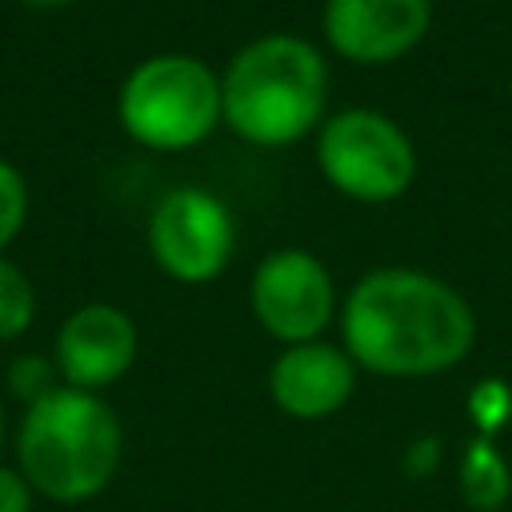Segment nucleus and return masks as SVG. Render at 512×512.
<instances>
[{
  "label": "nucleus",
  "mask_w": 512,
  "mask_h": 512,
  "mask_svg": "<svg viewBox=\"0 0 512 512\" xmlns=\"http://www.w3.org/2000/svg\"><path fill=\"white\" fill-rule=\"evenodd\" d=\"M120 420L80 388H52L24 408L16 432V460L36 496L56 504H84L100 496L120 468Z\"/></svg>",
  "instance_id": "obj_2"
},
{
  "label": "nucleus",
  "mask_w": 512,
  "mask_h": 512,
  "mask_svg": "<svg viewBox=\"0 0 512 512\" xmlns=\"http://www.w3.org/2000/svg\"><path fill=\"white\" fill-rule=\"evenodd\" d=\"M352 384H356L352 356L332 344H316V340L288 344V352H280L268 372L276 408L296 420L332 416L352 396Z\"/></svg>",
  "instance_id": "obj_10"
},
{
  "label": "nucleus",
  "mask_w": 512,
  "mask_h": 512,
  "mask_svg": "<svg viewBox=\"0 0 512 512\" xmlns=\"http://www.w3.org/2000/svg\"><path fill=\"white\" fill-rule=\"evenodd\" d=\"M32 312H36V292L28 276L16 264L0 260V340L20 336L32 324Z\"/></svg>",
  "instance_id": "obj_12"
},
{
  "label": "nucleus",
  "mask_w": 512,
  "mask_h": 512,
  "mask_svg": "<svg viewBox=\"0 0 512 512\" xmlns=\"http://www.w3.org/2000/svg\"><path fill=\"white\" fill-rule=\"evenodd\" d=\"M476 320L456 288L416 268L368 272L344 304L348 356L380 376H432L460 364Z\"/></svg>",
  "instance_id": "obj_1"
},
{
  "label": "nucleus",
  "mask_w": 512,
  "mask_h": 512,
  "mask_svg": "<svg viewBox=\"0 0 512 512\" xmlns=\"http://www.w3.org/2000/svg\"><path fill=\"white\" fill-rule=\"evenodd\" d=\"M232 244H236L232 216L204 188L168 192L148 220V248L156 264L172 280H184V284L212 280L228 264Z\"/></svg>",
  "instance_id": "obj_6"
},
{
  "label": "nucleus",
  "mask_w": 512,
  "mask_h": 512,
  "mask_svg": "<svg viewBox=\"0 0 512 512\" xmlns=\"http://www.w3.org/2000/svg\"><path fill=\"white\" fill-rule=\"evenodd\" d=\"M460 496L476 512H496V508L508 504V496H512V472H508L504 456L492 444L476 440L468 448V456L460 464Z\"/></svg>",
  "instance_id": "obj_11"
},
{
  "label": "nucleus",
  "mask_w": 512,
  "mask_h": 512,
  "mask_svg": "<svg viewBox=\"0 0 512 512\" xmlns=\"http://www.w3.org/2000/svg\"><path fill=\"white\" fill-rule=\"evenodd\" d=\"M428 0H328L324 36L356 64H388L428 32Z\"/></svg>",
  "instance_id": "obj_8"
},
{
  "label": "nucleus",
  "mask_w": 512,
  "mask_h": 512,
  "mask_svg": "<svg viewBox=\"0 0 512 512\" xmlns=\"http://www.w3.org/2000/svg\"><path fill=\"white\" fill-rule=\"evenodd\" d=\"M252 312L284 344H308L332 316V276L304 248H276L252 276Z\"/></svg>",
  "instance_id": "obj_7"
},
{
  "label": "nucleus",
  "mask_w": 512,
  "mask_h": 512,
  "mask_svg": "<svg viewBox=\"0 0 512 512\" xmlns=\"http://www.w3.org/2000/svg\"><path fill=\"white\" fill-rule=\"evenodd\" d=\"M316 160L324 180L352 200H396L416 176V148L404 128L372 108L340 112L324 124Z\"/></svg>",
  "instance_id": "obj_5"
},
{
  "label": "nucleus",
  "mask_w": 512,
  "mask_h": 512,
  "mask_svg": "<svg viewBox=\"0 0 512 512\" xmlns=\"http://www.w3.org/2000/svg\"><path fill=\"white\" fill-rule=\"evenodd\" d=\"M0 440H4V408H0Z\"/></svg>",
  "instance_id": "obj_18"
},
{
  "label": "nucleus",
  "mask_w": 512,
  "mask_h": 512,
  "mask_svg": "<svg viewBox=\"0 0 512 512\" xmlns=\"http://www.w3.org/2000/svg\"><path fill=\"white\" fill-rule=\"evenodd\" d=\"M328 72L320 52L288 32L240 48L220 80L224 120L236 136L276 148L300 140L324 112Z\"/></svg>",
  "instance_id": "obj_3"
},
{
  "label": "nucleus",
  "mask_w": 512,
  "mask_h": 512,
  "mask_svg": "<svg viewBox=\"0 0 512 512\" xmlns=\"http://www.w3.org/2000/svg\"><path fill=\"white\" fill-rule=\"evenodd\" d=\"M12 392H20L28 404L40 400L44 392H52V372H48V364L36 360V356L16 360V364H12Z\"/></svg>",
  "instance_id": "obj_14"
},
{
  "label": "nucleus",
  "mask_w": 512,
  "mask_h": 512,
  "mask_svg": "<svg viewBox=\"0 0 512 512\" xmlns=\"http://www.w3.org/2000/svg\"><path fill=\"white\" fill-rule=\"evenodd\" d=\"M220 116V80L196 56H148L120 88V124L144 148H192L220 124Z\"/></svg>",
  "instance_id": "obj_4"
},
{
  "label": "nucleus",
  "mask_w": 512,
  "mask_h": 512,
  "mask_svg": "<svg viewBox=\"0 0 512 512\" xmlns=\"http://www.w3.org/2000/svg\"><path fill=\"white\" fill-rule=\"evenodd\" d=\"M472 412H476L480 428H496V424L512 412V400H508V392H504L496 380H488V384H480V388L472 392Z\"/></svg>",
  "instance_id": "obj_15"
},
{
  "label": "nucleus",
  "mask_w": 512,
  "mask_h": 512,
  "mask_svg": "<svg viewBox=\"0 0 512 512\" xmlns=\"http://www.w3.org/2000/svg\"><path fill=\"white\" fill-rule=\"evenodd\" d=\"M24 208H28V192H24V176L0 160V248L20 232L24 224Z\"/></svg>",
  "instance_id": "obj_13"
},
{
  "label": "nucleus",
  "mask_w": 512,
  "mask_h": 512,
  "mask_svg": "<svg viewBox=\"0 0 512 512\" xmlns=\"http://www.w3.org/2000/svg\"><path fill=\"white\" fill-rule=\"evenodd\" d=\"M24 4H36V8H52V4H68V0H24Z\"/></svg>",
  "instance_id": "obj_17"
},
{
  "label": "nucleus",
  "mask_w": 512,
  "mask_h": 512,
  "mask_svg": "<svg viewBox=\"0 0 512 512\" xmlns=\"http://www.w3.org/2000/svg\"><path fill=\"white\" fill-rule=\"evenodd\" d=\"M136 360V324L112 304L76 308L56 336V368L68 388L96 392L120 380Z\"/></svg>",
  "instance_id": "obj_9"
},
{
  "label": "nucleus",
  "mask_w": 512,
  "mask_h": 512,
  "mask_svg": "<svg viewBox=\"0 0 512 512\" xmlns=\"http://www.w3.org/2000/svg\"><path fill=\"white\" fill-rule=\"evenodd\" d=\"M32 484L24 480L20 468L0 464V512H32Z\"/></svg>",
  "instance_id": "obj_16"
}]
</instances>
